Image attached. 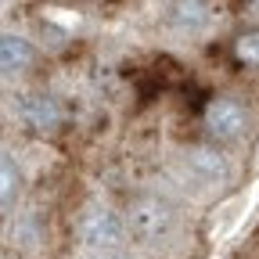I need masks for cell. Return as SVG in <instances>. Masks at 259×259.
Wrapping results in <instances>:
<instances>
[{
  "mask_svg": "<svg viewBox=\"0 0 259 259\" xmlns=\"http://www.w3.org/2000/svg\"><path fill=\"white\" fill-rule=\"evenodd\" d=\"M234 54H238L241 65H259V29L241 32L238 44H234Z\"/></svg>",
  "mask_w": 259,
  "mask_h": 259,
  "instance_id": "8",
  "label": "cell"
},
{
  "mask_svg": "<svg viewBox=\"0 0 259 259\" xmlns=\"http://www.w3.org/2000/svg\"><path fill=\"white\" fill-rule=\"evenodd\" d=\"M15 198V158L4 155V205H11Z\"/></svg>",
  "mask_w": 259,
  "mask_h": 259,
  "instance_id": "9",
  "label": "cell"
},
{
  "mask_svg": "<svg viewBox=\"0 0 259 259\" xmlns=\"http://www.w3.org/2000/svg\"><path fill=\"white\" fill-rule=\"evenodd\" d=\"M0 65H4V76H22L32 65V44L25 36L8 32V36L0 40Z\"/></svg>",
  "mask_w": 259,
  "mask_h": 259,
  "instance_id": "7",
  "label": "cell"
},
{
  "mask_svg": "<svg viewBox=\"0 0 259 259\" xmlns=\"http://www.w3.org/2000/svg\"><path fill=\"white\" fill-rule=\"evenodd\" d=\"M248 126V112L245 105H238L234 97H216L205 108V130L216 141H238Z\"/></svg>",
  "mask_w": 259,
  "mask_h": 259,
  "instance_id": "3",
  "label": "cell"
},
{
  "mask_svg": "<svg viewBox=\"0 0 259 259\" xmlns=\"http://www.w3.org/2000/svg\"><path fill=\"white\" fill-rule=\"evenodd\" d=\"M126 234H130L126 220H122L119 212H112V209H94V212L83 220V227H79L83 245H87L90 252H97V255L115 252V248L126 241Z\"/></svg>",
  "mask_w": 259,
  "mask_h": 259,
  "instance_id": "2",
  "label": "cell"
},
{
  "mask_svg": "<svg viewBox=\"0 0 259 259\" xmlns=\"http://www.w3.org/2000/svg\"><path fill=\"white\" fill-rule=\"evenodd\" d=\"M18 115L29 130H36V134H51V130L61 126V105L54 101L51 94L44 90H29L18 97Z\"/></svg>",
  "mask_w": 259,
  "mask_h": 259,
  "instance_id": "4",
  "label": "cell"
},
{
  "mask_svg": "<svg viewBox=\"0 0 259 259\" xmlns=\"http://www.w3.org/2000/svg\"><path fill=\"white\" fill-rule=\"evenodd\" d=\"M166 22L177 32H202L209 25V0H169Z\"/></svg>",
  "mask_w": 259,
  "mask_h": 259,
  "instance_id": "6",
  "label": "cell"
},
{
  "mask_svg": "<svg viewBox=\"0 0 259 259\" xmlns=\"http://www.w3.org/2000/svg\"><path fill=\"white\" fill-rule=\"evenodd\" d=\"M187 173L198 184H223L231 177V162L216 148H191L187 151Z\"/></svg>",
  "mask_w": 259,
  "mask_h": 259,
  "instance_id": "5",
  "label": "cell"
},
{
  "mask_svg": "<svg viewBox=\"0 0 259 259\" xmlns=\"http://www.w3.org/2000/svg\"><path fill=\"white\" fill-rule=\"evenodd\" d=\"M126 227H130V234H134L137 241L155 245V241H162V238L173 234V227H177V209H173L166 198L144 194V198H137L134 205H130Z\"/></svg>",
  "mask_w": 259,
  "mask_h": 259,
  "instance_id": "1",
  "label": "cell"
},
{
  "mask_svg": "<svg viewBox=\"0 0 259 259\" xmlns=\"http://www.w3.org/2000/svg\"><path fill=\"white\" fill-rule=\"evenodd\" d=\"M105 259H130V255H105Z\"/></svg>",
  "mask_w": 259,
  "mask_h": 259,
  "instance_id": "10",
  "label": "cell"
}]
</instances>
